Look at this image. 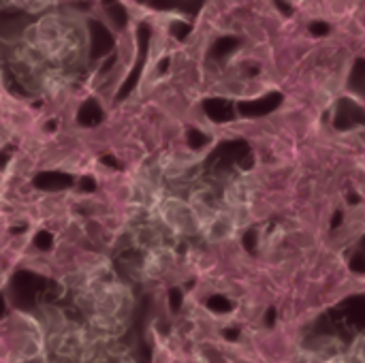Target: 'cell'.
<instances>
[{
  "label": "cell",
  "mask_w": 365,
  "mask_h": 363,
  "mask_svg": "<svg viewBox=\"0 0 365 363\" xmlns=\"http://www.w3.org/2000/svg\"><path fill=\"white\" fill-rule=\"evenodd\" d=\"M86 53V24L73 13L49 11L26 28L13 53V68L28 86L56 96L68 88Z\"/></svg>",
  "instance_id": "cell-1"
},
{
  "label": "cell",
  "mask_w": 365,
  "mask_h": 363,
  "mask_svg": "<svg viewBox=\"0 0 365 363\" xmlns=\"http://www.w3.org/2000/svg\"><path fill=\"white\" fill-rule=\"evenodd\" d=\"M365 332V293L351 295L342 300L338 306L323 312L314 325L312 336L317 338H334L342 344H351L357 334Z\"/></svg>",
  "instance_id": "cell-2"
},
{
  "label": "cell",
  "mask_w": 365,
  "mask_h": 363,
  "mask_svg": "<svg viewBox=\"0 0 365 363\" xmlns=\"http://www.w3.org/2000/svg\"><path fill=\"white\" fill-rule=\"evenodd\" d=\"M255 165V158H252V148L248 145V141L244 139H231V141H225L220 143L207 158L205 167L210 171H220V173H227L231 171L233 167L242 169V171H248L250 167Z\"/></svg>",
  "instance_id": "cell-3"
},
{
  "label": "cell",
  "mask_w": 365,
  "mask_h": 363,
  "mask_svg": "<svg viewBox=\"0 0 365 363\" xmlns=\"http://www.w3.org/2000/svg\"><path fill=\"white\" fill-rule=\"evenodd\" d=\"M357 126H365V109L353 98H340L334 111V128L336 131H353Z\"/></svg>",
  "instance_id": "cell-4"
},
{
  "label": "cell",
  "mask_w": 365,
  "mask_h": 363,
  "mask_svg": "<svg viewBox=\"0 0 365 363\" xmlns=\"http://www.w3.org/2000/svg\"><path fill=\"white\" fill-rule=\"evenodd\" d=\"M282 101H284V94L274 90V92H269V94H265V96H261V98L240 103L237 109H240V113H242L244 118H263V116L274 113V111L282 105Z\"/></svg>",
  "instance_id": "cell-5"
},
{
  "label": "cell",
  "mask_w": 365,
  "mask_h": 363,
  "mask_svg": "<svg viewBox=\"0 0 365 363\" xmlns=\"http://www.w3.org/2000/svg\"><path fill=\"white\" fill-rule=\"evenodd\" d=\"M205 111H207V116H210L214 122H229V120L235 118L233 105H231L229 101H222V98L205 101Z\"/></svg>",
  "instance_id": "cell-6"
},
{
  "label": "cell",
  "mask_w": 365,
  "mask_h": 363,
  "mask_svg": "<svg viewBox=\"0 0 365 363\" xmlns=\"http://www.w3.org/2000/svg\"><path fill=\"white\" fill-rule=\"evenodd\" d=\"M346 88H349L353 94L365 98V58H357V60L353 62V68H351Z\"/></svg>",
  "instance_id": "cell-7"
},
{
  "label": "cell",
  "mask_w": 365,
  "mask_h": 363,
  "mask_svg": "<svg viewBox=\"0 0 365 363\" xmlns=\"http://www.w3.org/2000/svg\"><path fill=\"white\" fill-rule=\"evenodd\" d=\"M53 4H56V0H0V9L19 6V9H26L28 13H43Z\"/></svg>",
  "instance_id": "cell-8"
},
{
  "label": "cell",
  "mask_w": 365,
  "mask_h": 363,
  "mask_svg": "<svg viewBox=\"0 0 365 363\" xmlns=\"http://www.w3.org/2000/svg\"><path fill=\"white\" fill-rule=\"evenodd\" d=\"M349 270L357 276H365V235H361L355 250L349 255Z\"/></svg>",
  "instance_id": "cell-9"
},
{
  "label": "cell",
  "mask_w": 365,
  "mask_h": 363,
  "mask_svg": "<svg viewBox=\"0 0 365 363\" xmlns=\"http://www.w3.org/2000/svg\"><path fill=\"white\" fill-rule=\"evenodd\" d=\"M207 308L216 315H227V312H233L235 304L231 300H227L225 295H212L207 300Z\"/></svg>",
  "instance_id": "cell-10"
},
{
  "label": "cell",
  "mask_w": 365,
  "mask_h": 363,
  "mask_svg": "<svg viewBox=\"0 0 365 363\" xmlns=\"http://www.w3.org/2000/svg\"><path fill=\"white\" fill-rule=\"evenodd\" d=\"M244 248L250 252V255H255L257 252V244H259V233H257V229H248L246 233H244Z\"/></svg>",
  "instance_id": "cell-11"
},
{
  "label": "cell",
  "mask_w": 365,
  "mask_h": 363,
  "mask_svg": "<svg viewBox=\"0 0 365 363\" xmlns=\"http://www.w3.org/2000/svg\"><path fill=\"white\" fill-rule=\"evenodd\" d=\"M240 45V41L237 39H220L218 43H216V56H225V53H229V51H233L235 47Z\"/></svg>",
  "instance_id": "cell-12"
},
{
  "label": "cell",
  "mask_w": 365,
  "mask_h": 363,
  "mask_svg": "<svg viewBox=\"0 0 365 363\" xmlns=\"http://www.w3.org/2000/svg\"><path fill=\"white\" fill-rule=\"evenodd\" d=\"M188 139H190V148L192 150H201L207 143V137L203 133H199V131H190L188 133Z\"/></svg>",
  "instance_id": "cell-13"
},
{
  "label": "cell",
  "mask_w": 365,
  "mask_h": 363,
  "mask_svg": "<svg viewBox=\"0 0 365 363\" xmlns=\"http://www.w3.org/2000/svg\"><path fill=\"white\" fill-rule=\"evenodd\" d=\"M329 30H331V26L327 21H312L310 24V34H314V36H327Z\"/></svg>",
  "instance_id": "cell-14"
},
{
  "label": "cell",
  "mask_w": 365,
  "mask_h": 363,
  "mask_svg": "<svg viewBox=\"0 0 365 363\" xmlns=\"http://www.w3.org/2000/svg\"><path fill=\"white\" fill-rule=\"evenodd\" d=\"M276 319H278V310L272 306V308H267L265 310V317H263V323H265V327H276Z\"/></svg>",
  "instance_id": "cell-15"
},
{
  "label": "cell",
  "mask_w": 365,
  "mask_h": 363,
  "mask_svg": "<svg viewBox=\"0 0 365 363\" xmlns=\"http://www.w3.org/2000/svg\"><path fill=\"white\" fill-rule=\"evenodd\" d=\"M342 223H344V212L342 210H336L334 212V216H331V229L336 231V229H340L342 227Z\"/></svg>",
  "instance_id": "cell-16"
},
{
  "label": "cell",
  "mask_w": 365,
  "mask_h": 363,
  "mask_svg": "<svg viewBox=\"0 0 365 363\" xmlns=\"http://www.w3.org/2000/svg\"><path fill=\"white\" fill-rule=\"evenodd\" d=\"M274 4H276V6H278V11H280V13H284L287 17H291V15H293V6H291L287 0H274Z\"/></svg>",
  "instance_id": "cell-17"
},
{
  "label": "cell",
  "mask_w": 365,
  "mask_h": 363,
  "mask_svg": "<svg viewBox=\"0 0 365 363\" xmlns=\"http://www.w3.org/2000/svg\"><path fill=\"white\" fill-rule=\"evenodd\" d=\"M222 336H225V340L235 342V340L240 338V329H225V332H222Z\"/></svg>",
  "instance_id": "cell-18"
},
{
  "label": "cell",
  "mask_w": 365,
  "mask_h": 363,
  "mask_svg": "<svg viewBox=\"0 0 365 363\" xmlns=\"http://www.w3.org/2000/svg\"><path fill=\"white\" fill-rule=\"evenodd\" d=\"M346 201H349V205H359V203H361V197H359L355 190H351L349 197H346Z\"/></svg>",
  "instance_id": "cell-19"
}]
</instances>
